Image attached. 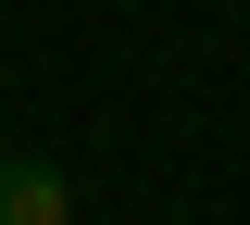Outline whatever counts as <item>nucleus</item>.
Returning a JSON list of instances; mask_svg holds the SVG:
<instances>
[{"label": "nucleus", "instance_id": "f257e3e1", "mask_svg": "<svg viewBox=\"0 0 250 225\" xmlns=\"http://www.w3.org/2000/svg\"><path fill=\"white\" fill-rule=\"evenodd\" d=\"M0 225H75V188H62V163L0 150Z\"/></svg>", "mask_w": 250, "mask_h": 225}]
</instances>
